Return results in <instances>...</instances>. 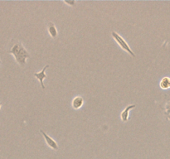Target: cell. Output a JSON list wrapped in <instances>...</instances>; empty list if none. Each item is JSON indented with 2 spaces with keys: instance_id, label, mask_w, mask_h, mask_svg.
Masks as SVG:
<instances>
[{
  "instance_id": "obj_1",
  "label": "cell",
  "mask_w": 170,
  "mask_h": 159,
  "mask_svg": "<svg viewBox=\"0 0 170 159\" xmlns=\"http://www.w3.org/2000/svg\"><path fill=\"white\" fill-rule=\"evenodd\" d=\"M9 53L14 56L15 61L21 66H25L27 64V60L30 57L29 52L21 42H16L9 50Z\"/></svg>"
},
{
  "instance_id": "obj_2",
  "label": "cell",
  "mask_w": 170,
  "mask_h": 159,
  "mask_svg": "<svg viewBox=\"0 0 170 159\" xmlns=\"http://www.w3.org/2000/svg\"><path fill=\"white\" fill-rule=\"evenodd\" d=\"M111 35H112V38H114V40L117 42L119 46H121V48L123 49L124 51H126L127 53H129L130 56H132L133 57H135V54L134 53V51H132L130 46H129V44L127 43V42L125 39H124L121 35H119L118 33H115V32H112L111 33Z\"/></svg>"
},
{
  "instance_id": "obj_3",
  "label": "cell",
  "mask_w": 170,
  "mask_h": 159,
  "mask_svg": "<svg viewBox=\"0 0 170 159\" xmlns=\"http://www.w3.org/2000/svg\"><path fill=\"white\" fill-rule=\"evenodd\" d=\"M40 132H41V133L42 134V136H43L44 139H45V142H46V143L47 144V146H48L50 148H52V150H56V151L58 150L57 143L52 137H50L49 135L47 134L42 129H40Z\"/></svg>"
},
{
  "instance_id": "obj_4",
  "label": "cell",
  "mask_w": 170,
  "mask_h": 159,
  "mask_svg": "<svg viewBox=\"0 0 170 159\" xmlns=\"http://www.w3.org/2000/svg\"><path fill=\"white\" fill-rule=\"evenodd\" d=\"M49 65L45 66L43 67V69L41 70V71H39V72H35L33 74V76L35 78H37V80H38V81L41 84V86L42 89H45V86H44V83L43 81L45 79L47 78V74H46V70H47V68L49 67Z\"/></svg>"
},
{
  "instance_id": "obj_5",
  "label": "cell",
  "mask_w": 170,
  "mask_h": 159,
  "mask_svg": "<svg viewBox=\"0 0 170 159\" xmlns=\"http://www.w3.org/2000/svg\"><path fill=\"white\" fill-rule=\"evenodd\" d=\"M135 107H136V105H128L127 107H125V109L121 113V119L122 120V122L126 123V122L129 120V111L131 110V109H135Z\"/></svg>"
},
{
  "instance_id": "obj_6",
  "label": "cell",
  "mask_w": 170,
  "mask_h": 159,
  "mask_svg": "<svg viewBox=\"0 0 170 159\" xmlns=\"http://www.w3.org/2000/svg\"><path fill=\"white\" fill-rule=\"evenodd\" d=\"M84 105V99L81 95H77L71 101V106L74 109H79Z\"/></svg>"
},
{
  "instance_id": "obj_7",
  "label": "cell",
  "mask_w": 170,
  "mask_h": 159,
  "mask_svg": "<svg viewBox=\"0 0 170 159\" xmlns=\"http://www.w3.org/2000/svg\"><path fill=\"white\" fill-rule=\"evenodd\" d=\"M47 33L52 38H57L58 36V31L54 22H49L47 24Z\"/></svg>"
},
{
  "instance_id": "obj_8",
  "label": "cell",
  "mask_w": 170,
  "mask_h": 159,
  "mask_svg": "<svg viewBox=\"0 0 170 159\" xmlns=\"http://www.w3.org/2000/svg\"><path fill=\"white\" fill-rule=\"evenodd\" d=\"M159 86L163 89H168L170 88V77L165 76L159 82Z\"/></svg>"
},
{
  "instance_id": "obj_9",
  "label": "cell",
  "mask_w": 170,
  "mask_h": 159,
  "mask_svg": "<svg viewBox=\"0 0 170 159\" xmlns=\"http://www.w3.org/2000/svg\"><path fill=\"white\" fill-rule=\"evenodd\" d=\"M64 3H66V4H67V5L70 6V7H74V6L76 5L77 2L74 1V0H72V1H64Z\"/></svg>"
},
{
  "instance_id": "obj_10",
  "label": "cell",
  "mask_w": 170,
  "mask_h": 159,
  "mask_svg": "<svg viewBox=\"0 0 170 159\" xmlns=\"http://www.w3.org/2000/svg\"><path fill=\"white\" fill-rule=\"evenodd\" d=\"M165 113L167 114H170V101H168L165 105Z\"/></svg>"
},
{
  "instance_id": "obj_11",
  "label": "cell",
  "mask_w": 170,
  "mask_h": 159,
  "mask_svg": "<svg viewBox=\"0 0 170 159\" xmlns=\"http://www.w3.org/2000/svg\"><path fill=\"white\" fill-rule=\"evenodd\" d=\"M167 118H168V120H170V114H168Z\"/></svg>"
},
{
  "instance_id": "obj_12",
  "label": "cell",
  "mask_w": 170,
  "mask_h": 159,
  "mask_svg": "<svg viewBox=\"0 0 170 159\" xmlns=\"http://www.w3.org/2000/svg\"><path fill=\"white\" fill-rule=\"evenodd\" d=\"M1 107H2V103L0 102V109H1Z\"/></svg>"
},
{
  "instance_id": "obj_13",
  "label": "cell",
  "mask_w": 170,
  "mask_h": 159,
  "mask_svg": "<svg viewBox=\"0 0 170 159\" xmlns=\"http://www.w3.org/2000/svg\"><path fill=\"white\" fill-rule=\"evenodd\" d=\"M0 63H1V62H0Z\"/></svg>"
}]
</instances>
